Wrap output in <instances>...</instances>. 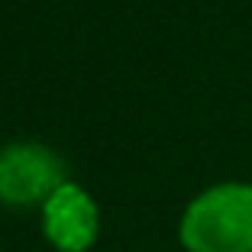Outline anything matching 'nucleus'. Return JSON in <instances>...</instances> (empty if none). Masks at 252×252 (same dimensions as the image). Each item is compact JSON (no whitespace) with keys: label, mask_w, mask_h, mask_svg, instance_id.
I'll use <instances>...</instances> for the list:
<instances>
[{"label":"nucleus","mask_w":252,"mask_h":252,"mask_svg":"<svg viewBox=\"0 0 252 252\" xmlns=\"http://www.w3.org/2000/svg\"><path fill=\"white\" fill-rule=\"evenodd\" d=\"M188 252H252V185L223 181L200 191L181 214Z\"/></svg>","instance_id":"f257e3e1"},{"label":"nucleus","mask_w":252,"mask_h":252,"mask_svg":"<svg viewBox=\"0 0 252 252\" xmlns=\"http://www.w3.org/2000/svg\"><path fill=\"white\" fill-rule=\"evenodd\" d=\"M65 181L62 156L42 142H10L0 149V204H45Z\"/></svg>","instance_id":"f03ea898"},{"label":"nucleus","mask_w":252,"mask_h":252,"mask_svg":"<svg viewBox=\"0 0 252 252\" xmlns=\"http://www.w3.org/2000/svg\"><path fill=\"white\" fill-rule=\"evenodd\" d=\"M42 230L45 239L59 252H84L94 246L100 230L97 204L81 185L65 181L52 197L42 204Z\"/></svg>","instance_id":"7ed1b4c3"}]
</instances>
